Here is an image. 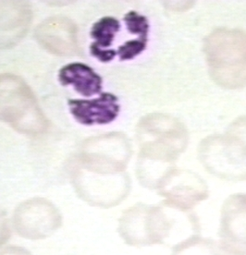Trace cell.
<instances>
[{
  "label": "cell",
  "instance_id": "52a82bcc",
  "mask_svg": "<svg viewBox=\"0 0 246 255\" xmlns=\"http://www.w3.org/2000/svg\"><path fill=\"white\" fill-rule=\"evenodd\" d=\"M68 106L76 122L86 126L111 123L120 111L119 98L110 93H101L92 100L70 99Z\"/></svg>",
  "mask_w": 246,
  "mask_h": 255
},
{
  "label": "cell",
  "instance_id": "6da1fadb",
  "mask_svg": "<svg viewBox=\"0 0 246 255\" xmlns=\"http://www.w3.org/2000/svg\"><path fill=\"white\" fill-rule=\"evenodd\" d=\"M141 153L137 174L145 188L156 190L188 146L189 135L182 122L172 116L152 114L140 128Z\"/></svg>",
  "mask_w": 246,
  "mask_h": 255
},
{
  "label": "cell",
  "instance_id": "5b68a950",
  "mask_svg": "<svg viewBox=\"0 0 246 255\" xmlns=\"http://www.w3.org/2000/svg\"><path fill=\"white\" fill-rule=\"evenodd\" d=\"M157 191L166 201L188 210L209 196L206 181L196 173L186 169H172L159 182Z\"/></svg>",
  "mask_w": 246,
  "mask_h": 255
},
{
  "label": "cell",
  "instance_id": "7a4b0ae2",
  "mask_svg": "<svg viewBox=\"0 0 246 255\" xmlns=\"http://www.w3.org/2000/svg\"><path fill=\"white\" fill-rule=\"evenodd\" d=\"M204 52L215 83L226 89L246 86V32L219 28L205 39Z\"/></svg>",
  "mask_w": 246,
  "mask_h": 255
},
{
  "label": "cell",
  "instance_id": "9c48e42d",
  "mask_svg": "<svg viewBox=\"0 0 246 255\" xmlns=\"http://www.w3.org/2000/svg\"><path fill=\"white\" fill-rule=\"evenodd\" d=\"M120 20L109 16L95 21L90 32L91 37L94 40L90 45V53L112 49L110 46L113 45L115 37L120 31Z\"/></svg>",
  "mask_w": 246,
  "mask_h": 255
},
{
  "label": "cell",
  "instance_id": "ba28073f",
  "mask_svg": "<svg viewBox=\"0 0 246 255\" xmlns=\"http://www.w3.org/2000/svg\"><path fill=\"white\" fill-rule=\"evenodd\" d=\"M58 81L63 86H72L84 97L101 94L103 79L86 64L73 62L63 66L58 71Z\"/></svg>",
  "mask_w": 246,
  "mask_h": 255
},
{
  "label": "cell",
  "instance_id": "277c9868",
  "mask_svg": "<svg viewBox=\"0 0 246 255\" xmlns=\"http://www.w3.org/2000/svg\"><path fill=\"white\" fill-rule=\"evenodd\" d=\"M199 160L205 169L227 181L246 180V141L226 135L210 136L201 141Z\"/></svg>",
  "mask_w": 246,
  "mask_h": 255
},
{
  "label": "cell",
  "instance_id": "8fae6325",
  "mask_svg": "<svg viewBox=\"0 0 246 255\" xmlns=\"http://www.w3.org/2000/svg\"><path fill=\"white\" fill-rule=\"evenodd\" d=\"M123 21L129 33L141 38H148L150 26L146 17L136 11H130L125 14Z\"/></svg>",
  "mask_w": 246,
  "mask_h": 255
},
{
  "label": "cell",
  "instance_id": "30bf717a",
  "mask_svg": "<svg viewBox=\"0 0 246 255\" xmlns=\"http://www.w3.org/2000/svg\"><path fill=\"white\" fill-rule=\"evenodd\" d=\"M171 255H227L220 243L201 235L192 237L171 249Z\"/></svg>",
  "mask_w": 246,
  "mask_h": 255
},
{
  "label": "cell",
  "instance_id": "7c38bea8",
  "mask_svg": "<svg viewBox=\"0 0 246 255\" xmlns=\"http://www.w3.org/2000/svg\"><path fill=\"white\" fill-rule=\"evenodd\" d=\"M148 39L137 38L124 42L116 50L117 56H119L120 61L131 60L145 50Z\"/></svg>",
  "mask_w": 246,
  "mask_h": 255
},
{
  "label": "cell",
  "instance_id": "3957f363",
  "mask_svg": "<svg viewBox=\"0 0 246 255\" xmlns=\"http://www.w3.org/2000/svg\"><path fill=\"white\" fill-rule=\"evenodd\" d=\"M145 225L149 246L164 245L172 249L179 243L201 234V225L196 213L166 200L148 206Z\"/></svg>",
  "mask_w": 246,
  "mask_h": 255
},
{
  "label": "cell",
  "instance_id": "8992f818",
  "mask_svg": "<svg viewBox=\"0 0 246 255\" xmlns=\"http://www.w3.org/2000/svg\"><path fill=\"white\" fill-rule=\"evenodd\" d=\"M219 243L227 255H246V194L228 197L221 208Z\"/></svg>",
  "mask_w": 246,
  "mask_h": 255
}]
</instances>
